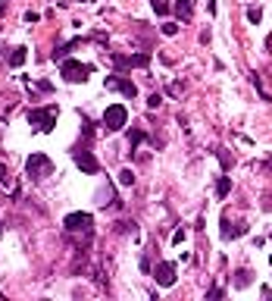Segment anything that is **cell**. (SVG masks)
<instances>
[{"mask_svg":"<svg viewBox=\"0 0 272 301\" xmlns=\"http://www.w3.org/2000/svg\"><path fill=\"white\" fill-rule=\"evenodd\" d=\"M119 182H122V185H135V172H132V170H122V172H119Z\"/></svg>","mask_w":272,"mask_h":301,"instance_id":"cell-18","label":"cell"},{"mask_svg":"<svg viewBox=\"0 0 272 301\" xmlns=\"http://www.w3.org/2000/svg\"><path fill=\"white\" fill-rule=\"evenodd\" d=\"M247 19H251L254 26H257V22L263 19V10H260V6H251V10H247Z\"/></svg>","mask_w":272,"mask_h":301,"instance_id":"cell-17","label":"cell"},{"mask_svg":"<svg viewBox=\"0 0 272 301\" xmlns=\"http://www.w3.org/2000/svg\"><path fill=\"white\" fill-rule=\"evenodd\" d=\"M150 6H153V13H157V16H166L169 13V0H150Z\"/></svg>","mask_w":272,"mask_h":301,"instance_id":"cell-15","label":"cell"},{"mask_svg":"<svg viewBox=\"0 0 272 301\" xmlns=\"http://www.w3.org/2000/svg\"><path fill=\"white\" fill-rule=\"evenodd\" d=\"M244 232H247V226H244V223H235V226H232L229 214L222 216V238H226V242H229V238H241Z\"/></svg>","mask_w":272,"mask_h":301,"instance_id":"cell-10","label":"cell"},{"mask_svg":"<svg viewBox=\"0 0 272 301\" xmlns=\"http://www.w3.org/2000/svg\"><path fill=\"white\" fill-rule=\"evenodd\" d=\"M269 264H272V254H269Z\"/></svg>","mask_w":272,"mask_h":301,"instance_id":"cell-25","label":"cell"},{"mask_svg":"<svg viewBox=\"0 0 272 301\" xmlns=\"http://www.w3.org/2000/svg\"><path fill=\"white\" fill-rule=\"evenodd\" d=\"M251 270H238V273H235V288H247V286H251L254 280H251Z\"/></svg>","mask_w":272,"mask_h":301,"instance_id":"cell-14","label":"cell"},{"mask_svg":"<svg viewBox=\"0 0 272 301\" xmlns=\"http://www.w3.org/2000/svg\"><path fill=\"white\" fill-rule=\"evenodd\" d=\"M3 10H6V0H0V16H3Z\"/></svg>","mask_w":272,"mask_h":301,"instance_id":"cell-24","label":"cell"},{"mask_svg":"<svg viewBox=\"0 0 272 301\" xmlns=\"http://www.w3.org/2000/svg\"><path fill=\"white\" fill-rule=\"evenodd\" d=\"M25 172H28V179L41 182V179H47V176L53 172V160L47 157V154H31V157L25 160Z\"/></svg>","mask_w":272,"mask_h":301,"instance_id":"cell-2","label":"cell"},{"mask_svg":"<svg viewBox=\"0 0 272 301\" xmlns=\"http://www.w3.org/2000/svg\"><path fill=\"white\" fill-rule=\"evenodd\" d=\"M63 226L69 229V232H91V226H94V216L91 214H69L66 220H63Z\"/></svg>","mask_w":272,"mask_h":301,"instance_id":"cell-7","label":"cell"},{"mask_svg":"<svg viewBox=\"0 0 272 301\" xmlns=\"http://www.w3.org/2000/svg\"><path fill=\"white\" fill-rule=\"evenodd\" d=\"M110 60L116 69H144L150 66V54H110Z\"/></svg>","mask_w":272,"mask_h":301,"instance_id":"cell-6","label":"cell"},{"mask_svg":"<svg viewBox=\"0 0 272 301\" xmlns=\"http://www.w3.org/2000/svg\"><path fill=\"white\" fill-rule=\"evenodd\" d=\"M144 138H147V135H144V132H141V129H132V132H128V148H132V150H135V148H138L141 142H144Z\"/></svg>","mask_w":272,"mask_h":301,"instance_id":"cell-16","label":"cell"},{"mask_svg":"<svg viewBox=\"0 0 272 301\" xmlns=\"http://www.w3.org/2000/svg\"><path fill=\"white\" fill-rule=\"evenodd\" d=\"M38 19H41L38 13H25V22H28V26H34V22H38Z\"/></svg>","mask_w":272,"mask_h":301,"instance_id":"cell-22","label":"cell"},{"mask_svg":"<svg viewBox=\"0 0 272 301\" xmlns=\"http://www.w3.org/2000/svg\"><path fill=\"white\" fill-rule=\"evenodd\" d=\"M163 34H166V38H175V34H179V26H175V22H166V26H163Z\"/></svg>","mask_w":272,"mask_h":301,"instance_id":"cell-19","label":"cell"},{"mask_svg":"<svg viewBox=\"0 0 272 301\" xmlns=\"http://www.w3.org/2000/svg\"><path fill=\"white\" fill-rule=\"evenodd\" d=\"M0 182H9V172H6V166L0 164Z\"/></svg>","mask_w":272,"mask_h":301,"instance_id":"cell-23","label":"cell"},{"mask_svg":"<svg viewBox=\"0 0 272 301\" xmlns=\"http://www.w3.org/2000/svg\"><path fill=\"white\" fill-rule=\"evenodd\" d=\"M172 10H175V16H179L182 22H191V16H194L191 0H175V4H172Z\"/></svg>","mask_w":272,"mask_h":301,"instance_id":"cell-11","label":"cell"},{"mask_svg":"<svg viewBox=\"0 0 272 301\" xmlns=\"http://www.w3.org/2000/svg\"><path fill=\"white\" fill-rule=\"evenodd\" d=\"M229 192H232V176H219V182H216V198H229Z\"/></svg>","mask_w":272,"mask_h":301,"instance_id":"cell-13","label":"cell"},{"mask_svg":"<svg viewBox=\"0 0 272 301\" xmlns=\"http://www.w3.org/2000/svg\"><path fill=\"white\" fill-rule=\"evenodd\" d=\"M153 280H157V286H163V288L175 286V264H169V260L157 264V270H153Z\"/></svg>","mask_w":272,"mask_h":301,"instance_id":"cell-9","label":"cell"},{"mask_svg":"<svg viewBox=\"0 0 272 301\" xmlns=\"http://www.w3.org/2000/svg\"><path fill=\"white\" fill-rule=\"evenodd\" d=\"M25 60H28V48H13V54H9V60H6V63L13 66V69H19Z\"/></svg>","mask_w":272,"mask_h":301,"instance_id":"cell-12","label":"cell"},{"mask_svg":"<svg viewBox=\"0 0 272 301\" xmlns=\"http://www.w3.org/2000/svg\"><path fill=\"white\" fill-rule=\"evenodd\" d=\"M125 122H128V110L122 104H110V107L103 110V129L106 132H122Z\"/></svg>","mask_w":272,"mask_h":301,"instance_id":"cell-3","label":"cell"},{"mask_svg":"<svg viewBox=\"0 0 272 301\" xmlns=\"http://www.w3.org/2000/svg\"><path fill=\"white\" fill-rule=\"evenodd\" d=\"M103 85L110 88V91H122L125 98H138V85L132 82V78H125V76H110Z\"/></svg>","mask_w":272,"mask_h":301,"instance_id":"cell-8","label":"cell"},{"mask_svg":"<svg viewBox=\"0 0 272 301\" xmlns=\"http://www.w3.org/2000/svg\"><path fill=\"white\" fill-rule=\"evenodd\" d=\"M72 160H75V166H78L81 172H88V176H97V172H100V164H97V157L88 150V144H85V148L78 144V148L72 150Z\"/></svg>","mask_w":272,"mask_h":301,"instance_id":"cell-5","label":"cell"},{"mask_svg":"<svg viewBox=\"0 0 272 301\" xmlns=\"http://www.w3.org/2000/svg\"><path fill=\"white\" fill-rule=\"evenodd\" d=\"M185 238H188V232H185V229H175V236H172V245H182Z\"/></svg>","mask_w":272,"mask_h":301,"instance_id":"cell-20","label":"cell"},{"mask_svg":"<svg viewBox=\"0 0 272 301\" xmlns=\"http://www.w3.org/2000/svg\"><path fill=\"white\" fill-rule=\"evenodd\" d=\"M56 110L53 104L50 107H38V110H28V126H34V129H41V132H53V126H56Z\"/></svg>","mask_w":272,"mask_h":301,"instance_id":"cell-1","label":"cell"},{"mask_svg":"<svg viewBox=\"0 0 272 301\" xmlns=\"http://www.w3.org/2000/svg\"><path fill=\"white\" fill-rule=\"evenodd\" d=\"M60 76L66 78V82H88V76H91V66L88 63H78V60H69V56H66V60L60 63Z\"/></svg>","mask_w":272,"mask_h":301,"instance_id":"cell-4","label":"cell"},{"mask_svg":"<svg viewBox=\"0 0 272 301\" xmlns=\"http://www.w3.org/2000/svg\"><path fill=\"white\" fill-rule=\"evenodd\" d=\"M160 100H163L160 94H150V98H147V107H160Z\"/></svg>","mask_w":272,"mask_h":301,"instance_id":"cell-21","label":"cell"}]
</instances>
